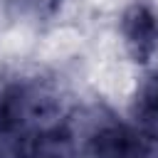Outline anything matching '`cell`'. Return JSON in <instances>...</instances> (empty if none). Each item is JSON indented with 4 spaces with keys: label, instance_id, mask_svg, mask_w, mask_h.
Segmentation results:
<instances>
[{
    "label": "cell",
    "instance_id": "1",
    "mask_svg": "<svg viewBox=\"0 0 158 158\" xmlns=\"http://www.w3.org/2000/svg\"><path fill=\"white\" fill-rule=\"evenodd\" d=\"M59 99L40 74H2L0 77V138L20 141L49 123H57Z\"/></svg>",
    "mask_w": 158,
    "mask_h": 158
},
{
    "label": "cell",
    "instance_id": "2",
    "mask_svg": "<svg viewBox=\"0 0 158 158\" xmlns=\"http://www.w3.org/2000/svg\"><path fill=\"white\" fill-rule=\"evenodd\" d=\"M86 151L91 158H158V131L101 121L86 136Z\"/></svg>",
    "mask_w": 158,
    "mask_h": 158
},
{
    "label": "cell",
    "instance_id": "3",
    "mask_svg": "<svg viewBox=\"0 0 158 158\" xmlns=\"http://www.w3.org/2000/svg\"><path fill=\"white\" fill-rule=\"evenodd\" d=\"M118 30L123 37V47L128 57L138 64H146L158 52V15L143 5L133 2L121 12Z\"/></svg>",
    "mask_w": 158,
    "mask_h": 158
},
{
    "label": "cell",
    "instance_id": "4",
    "mask_svg": "<svg viewBox=\"0 0 158 158\" xmlns=\"http://www.w3.org/2000/svg\"><path fill=\"white\" fill-rule=\"evenodd\" d=\"M77 148V133L57 121L15 141L12 158H74Z\"/></svg>",
    "mask_w": 158,
    "mask_h": 158
},
{
    "label": "cell",
    "instance_id": "5",
    "mask_svg": "<svg viewBox=\"0 0 158 158\" xmlns=\"http://www.w3.org/2000/svg\"><path fill=\"white\" fill-rule=\"evenodd\" d=\"M131 114L136 118V126L158 131V69L146 74L133 94Z\"/></svg>",
    "mask_w": 158,
    "mask_h": 158
},
{
    "label": "cell",
    "instance_id": "6",
    "mask_svg": "<svg viewBox=\"0 0 158 158\" xmlns=\"http://www.w3.org/2000/svg\"><path fill=\"white\" fill-rule=\"evenodd\" d=\"M5 12L15 20L25 22H44L57 15L62 0H2Z\"/></svg>",
    "mask_w": 158,
    "mask_h": 158
}]
</instances>
